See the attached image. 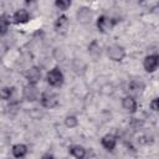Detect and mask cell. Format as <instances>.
<instances>
[{
    "label": "cell",
    "instance_id": "d6986e66",
    "mask_svg": "<svg viewBox=\"0 0 159 159\" xmlns=\"http://www.w3.org/2000/svg\"><path fill=\"white\" fill-rule=\"evenodd\" d=\"M150 107L153 111H158L159 109V99L158 98H154L152 102H150Z\"/></svg>",
    "mask_w": 159,
    "mask_h": 159
},
{
    "label": "cell",
    "instance_id": "7c38bea8",
    "mask_svg": "<svg viewBox=\"0 0 159 159\" xmlns=\"http://www.w3.org/2000/svg\"><path fill=\"white\" fill-rule=\"evenodd\" d=\"M26 153H27V148L24 144H16L12 147V154L16 158H22L26 155Z\"/></svg>",
    "mask_w": 159,
    "mask_h": 159
},
{
    "label": "cell",
    "instance_id": "5bb4252c",
    "mask_svg": "<svg viewBox=\"0 0 159 159\" xmlns=\"http://www.w3.org/2000/svg\"><path fill=\"white\" fill-rule=\"evenodd\" d=\"M91 16H92V14H91L89 9H87V7H82V9L78 11V14H77V17H78V20H80L81 22H87V21H89Z\"/></svg>",
    "mask_w": 159,
    "mask_h": 159
},
{
    "label": "cell",
    "instance_id": "8992f818",
    "mask_svg": "<svg viewBox=\"0 0 159 159\" xmlns=\"http://www.w3.org/2000/svg\"><path fill=\"white\" fill-rule=\"evenodd\" d=\"M159 57L158 55H149L144 58V68L147 72H154L158 67Z\"/></svg>",
    "mask_w": 159,
    "mask_h": 159
},
{
    "label": "cell",
    "instance_id": "ac0fdd59",
    "mask_svg": "<svg viewBox=\"0 0 159 159\" xmlns=\"http://www.w3.org/2000/svg\"><path fill=\"white\" fill-rule=\"evenodd\" d=\"M9 27V21L5 16H0V34H5Z\"/></svg>",
    "mask_w": 159,
    "mask_h": 159
},
{
    "label": "cell",
    "instance_id": "ffe728a7",
    "mask_svg": "<svg viewBox=\"0 0 159 159\" xmlns=\"http://www.w3.org/2000/svg\"><path fill=\"white\" fill-rule=\"evenodd\" d=\"M41 159H53V157H52V155H48V154H47V155H43V157H42Z\"/></svg>",
    "mask_w": 159,
    "mask_h": 159
},
{
    "label": "cell",
    "instance_id": "8fae6325",
    "mask_svg": "<svg viewBox=\"0 0 159 159\" xmlns=\"http://www.w3.org/2000/svg\"><path fill=\"white\" fill-rule=\"evenodd\" d=\"M116 143H117V139L114 135L112 134H107L102 138V145L107 149V150H112L114 147H116Z\"/></svg>",
    "mask_w": 159,
    "mask_h": 159
},
{
    "label": "cell",
    "instance_id": "9a60e30c",
    "mask_svg": "<svg viewBox=\"0 0 159 159\" xmlns=\"http://www.w3.org/2000/svg\"><path fill=\"white\" fill-rule=\"evenodd\" d=\"M65 124H66V127H68V128H75V127L78 124V119H77L75 116H67V117L65 118Z\"/></svg>",
    "mask_w": 159,
    "mask_h": 159
},
{
    "label": "cell",
    "instance_id": "277c9868",
    "mask_svg": "<svg viewBox=\"0 0 159 159\" xmlns=\"http://www.w3.org/2000/svg\"><path fill=\"white\" fill-rule=\"evenodd\" d=\"M114 24H116L114 20L111 19V17H108V16H99L98 20H97V27H98V30L102 31V32H108V31H111V30L113 29Z\"/></svg>",
    "mask_w": 159,
    "mask_h": 159
},
{
    "label": "cell",
    "instance_id": "4fadbf2b",
    "mask_svg": "<svg viewBox=\"0 0 159 159\" xmlns=\"http://www.w3.org/2000/svg\"><path fill=\"white\" fill-rule=\"evenodd\" d=\"M70 152H71V154H72L76 159H83L84 155H86V150H84V148L81 147V145H73V147L70 149Z\"/></svg>",
    "mask_w": 159,
    "mask_h": 159
},
{
    "label": "cell",
    "instance_id": "5b68a950",
    "mask_svg": "<svg viewBox=\"0 0 159 159\" xmlns=\"http://www.w3.org/2000/svg\"><path fill=\"white\" fill-rule=\"evenodd\" d=\"M41 78V70L36 66H32L26 72V80L29 81V84H36Z\"/></svg>",
    "mask_w": 159,
    "mask_h": 159
},
{
    "label": "cell",
    "instance_id": "52a82bcc",
    "mask_svg": "<svg viewBox=\"0 0 159 159\" xmlns=\"http://www.w3.org/2000/svg\"><path fill=\"white\" fill-rule=\"evenodd\" d=\"M40 93L35 84H27L24 88V97L26 101H36L39 98Z\"/></svg>",
    "mask_w": 159,
    "mask_h": 159
},
{
    "label": "cell",
    "instance_id": "ba28073f",
    "mask_svg": "<svg viewBox=\"0 0 159 159\" xmlns=\"http://www.w3.org/2000/svg\"><path fill=\"white\" fill-rule=\"evenodd\" d=\"M68 25H70V21H68V19H67V16L62 15V16H60V17L56 20V22H55V29H56L57 31L65 32V31L68 29Z\"/></svg>",
    "mask_w": 159,
    "mask_h": 159
},
{
    "label": "cell",
    "instance_id": "2e32d148",
    "mask_svg": "<svg viewBox=\"0 0 159 159\" xmlns=\"http://www.w3.org/2000/svg\"><path fill=\"white\" fill-rule=\"evenodd\" d=\"M11 93H12V88L4 87V88L0 89V98L1 99H9L11 97Z\"/></svg>",
    "mask_w": 159,
    "mask_h": 159
},
{
    "label": "cell",
    "instance_id": "30bf717a",
    "mask_svg": "<svg viewBox=\"0 0 159 159\" xmlns=\"http://www.w3.org/2000/svg\"><path fill=\"white\" fill-rule=\"evenodd\" d=\"M122 106H123V108L127 112H130V113L135 112V109H137V102H135V99L133 97H125V98H123Z\"/></svg>",
    "mask_w": 159,
    "mask_h": 159
},
{
    "label": "cell",
    "instance_id": "7a4b0ae2",
    "mask_svg": "<svg viewBox=\"0 0 159 159\" xmlns=\"http://www.w3.org/2000/svg\"><path fill=\"white\" fill-rule=\"evenodd\" d=\"M46 78H47V82L53 87L61 86L63 82V75L58 68H52L51 71H48Z\"/></svg>",
    "mask_w": 159,
    "mask_h": 159
},
{
    "label": "cell",
    "instance_id": "6da1fadb",
    "mask_svg": "<svg viewBox=\"0 0 159 159\" xmlns=\"http://www.w3.org/2000/svg\"><path fill=\"white\" fill-rule=\"evenodd\" d=\"M107 55H108V57H109L111 60L118 62V61H122V60L124 58V56H125V50H124V47L120 46V45H112V46L108 47Z\"/></svg>",
    "mask_w": 159,
    "mask_h": 159
},
{
    "label": "cell",
    "instance_id": "e0dca14e",
    "mask_svg": "<svg viewBox=\"0 0 159 159\" xmlns=\"http://www.w3.org/2000/svg\"><path fill=\"white\" fill-rule=\"evenodd\" d=\"M55 4L60 10H66V9H68L71 6V1L70 0H57Z\"/></svg>",
    "mask_w": 159,
    "mask_h": 159
},
{
    "label": "cell",
    "instance_id": "9c48e42d",
    "mask_svg": "<svg viewBox=\"0 0 159 159\" xmlns=\"http://www.w3.org/2000/svg\"><path fill=\"white\" fill-rule=\"evenodd\" d=\"M14 20H15L16 24H26L29 21V12H27V10H25V9L17 10L15 12V15H14Z\"/></svg>",
    "mask_w": 159,
    "mask_h": 159
},
{
    "label": "cell",
    "instance_id": "3957f363",
    "mask_svg": "<svg viewBox=\"0 0 159 159\" xmlns=\"http://www.w3.org/2000/svg\"><path fill=\"white\" fill-rule=\"evenodd\" d=\"M40 99H41L42 106L46 107V108H53V107H56L57 103H58V98H57V96H56L53 92H50V91L42 92Z\"/></svg>",
    "mask_w": 159,
    "mask_h": 159
}]
</instances>
